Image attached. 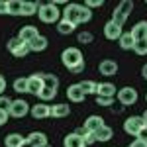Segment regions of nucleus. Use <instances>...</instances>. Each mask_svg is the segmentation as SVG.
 <instances>
[{
    "label": "nucleus",
    "instance_id": "f257e3e1",
    "mask_svg": "<svg viewBox=\"0 0 147 147\" xmlns=\"http://www.w3.org/2000/svg\"><path fill=\"white\" fill-rule=\"evenodd\" d=\"M37 18L43 24H59V20L63 18V12L59 10V6H55L53 2H43L39 6Z\"/></svg>",
    "mask_w": 147,
    "mask_h": 147
},
{
    "label": "nucleus",
    "instance_id": "f03ea898",
    "mask_svg": "<svg viewBox=\"0 0 147 147\" xmlns=\"http://www.w3.org/2000/svg\"><path fill=\"white\" fill-rule=\"evenodd\" d=\"M61 63H63L69 71L79 67L80 63H84L82 51H80L79 47H67V49H63V53H61Z\"/></svg>",
    "mask_w": 147,
    "mask_h": 147
},
{
    "label": "nucleus",
    "instance_id": "7ed1b4c3",
    "mask_svg": "<svg viewBox=\"0 0 147 147\" xmlns=\"http://www.w3.org/2000/svg\"><path fill=\"white\" fill-rule=\"evenodd\" d=\"M131 10H134V2L131 0H122L112 12V22L118 24L120 28H124V24L127 20V16L131 14Z\"/></svg>",
    "mask_w": 147,
    "mask_h": 147
},
{
    "label": "nucleus",
    "instance_id": "20e7f679",
    "mask_svg": "<svg viewBox=\"0 0 147 147\" xmlns=\"http://www.w3.org/2000/svg\"><path fill=\"white\" fill-rule=\"evenodd\" d=\"M143 127H145V122H143L141 116H129V118H125V122H124V131L127 136L137 137Z\"/></svg>",
    "mask_w": 147,
    "mask_h": 147
},
{
    "label": "nucleus",
    "instance_id": "39448f33",
    "mask_svg": "<svg viewBox=\"0 0 147 147\" xmlns=\"http://www.w3.org/2000/svg\"><path fill=\"white\" fill-rule=\"evenodd\" d=\"M116 96H118V102H120L122 106H134L137 102V98H139V94H137V90L134 86H124V88H120Z\"/></svg>",
    "mask_w": 147,
    "mask_h": 147
},
{
    "label": "nucleus",
    "instance_id": "423d86ee",
    "mask_svg": "<svg viewBox=\"0 0 147 147\" xmlns=\"http://www.w3.org/2000/svg\"><path fill=\"white\" fill-rule=\"evenodd\" d=\"M8 51H10L14 57H18V59H24V57L30 53V47H28V43H24L20 37H12V39H8Z\"/></svg>",
    "mask_w": 147,
    "mask_h": 147
},
{
    "label": "nucleus",
    "instance_id": "0eeeda50",
    "mask_svg": "<svg viewBox=\"0 0 147 147\" xmlns=\"http://www.w3.org/2000/svg\"><path fill=\"white\" fill-rule=\"evenodd\" d=\"M80 12H82V4H77V2H71L67 6H65V10H63V20H69V22H73L75 26H80Z\"/></svg>",
    "mask_w": 147,
    "mask_h": 147
},
{
    "label": "nucleus",
    "instance_id": "6e6552de",
    "mask_svg": "<svg viewBox=\"0 0 147 147\" xmlns=\"http://www.w3.org/2000/svg\"><path fill=\"white\" fill-rule=\"evenodd\" d=\"M30 110H32V106L26 100L20 98V100H12V106H10V110H8V114H10L12 118H24V116L30 114Z\"/></svg>",
    "mask_w": 147,
    "mask_h": 147
},
{
    "label": "nucleus",
    "instance_id": "1a4fd4ad",
    "mask_svg": "<svg viewBox=\"0 0 147 147\" xmlns=\"http://www.w3.org/2000/svg\"><path fill=\"white\" fill-rule=\"evenodd\" d=\"M43 73H34L32 77H28V92L30 94H39V92L43 90Z\"/></svg>",
    "mask_w": 147,
    "mask_h": 147
},
{
    "label": "nucleus",
    "instance_id": "9d476101",
    "mask_svg": "<svg viewBox=\"0 0 147 147\" xmlns=\"http://www.w3.org/2000/svg\"><path fill=\"white\" fill-rule=\"evenodd\" d=\"M122 34H124V30H122L118 24H114L112 20L104 24V37H106V39H110V41H120Z\"/></svg>",
    "mask_w": 147,
    "mask_h": 147
},
{
    "label": "nucleus",
    "instance_id": "9b49d317",
    "mask_svg": "<svg viewBox=\"0 0 147 147\" xmlns=\"http://www.w3.org/2000/svg\"><path fill=\"white\" fill-rule=\"evenodd\" d=\"M30 114L35 120H43V118H51V106H47V102H37L32 106Z\"/></svg>",
    "mask_w": 147,
    "mask_h": 147
},
{
    "label": "nucleus",
    "instance_id": "f8f14e48",
    "mask_svg": "<svg viewBox=\"0 0 147 147\" xmlns=\"http://www.w3.org/2000/svg\"><path fill=\"white\" fill-rule=\"evenodd\" d=\"M102 125H106V124H104V118H102V116H96V114H92V116H88V118L84 120V125H82V127H84V131L96 134Z\"/></svg>",
    "mask_w": 147,
    "mask_h": 147
},
{
    "label": "nucleus",
    "instance_id": "ddd939ff",
    "mask_svg": "<svg viewBox=\"0 0 147 147\" xmlns=\"http://www.w3.org/2000/svg\"><path fill=\"white\" fill-rule=\"evenodd\" d=\"M118 63L114 61V59H104L100 61V65H98V73H100L102 77H114L116 73H118Z\"/></svg>",
    "mask_w": 147,
    "mask_h": 147
},
{
    "label": "nucleus",
    "instance_id": "4468645a",
    "mask_svg": "<svg viewBox=\"0 0 147 147\" xmlns=\"http://www.w3.org/2000/svg\"><path fill=\"white\" fill-rule=\"evenodd\" d=\"M37 35H41V34L37 32V28H35V26H22V28H20V34H18V37L22 39L24 43H32Z\"/></svg>",
    "mask_w": 147,
    "mask_h": 147
},
{
    "label": "nucleus",
    "instance_id": "2eb2a0df",
    "mask_svg": "<svg viewBox=\"0 0 147 147\" xmlns=\"http://www.w3.org/2000/svg\"><path fill=\"white\" fill-rule=\"evenodd\" d=\"M63 147H86V145H84V139L79 131H71L63 137Z\"/></svg>",
    "mask_w": 147,
    "mask_h": 147
},
{
    "label": "nucleus",
    "instance_id": "dca6fc26",
    "mask_svg": "<svg viewBox=\"0 0 147 147\" xmlns=\"http://www.w3.org/2000/svg\"><path fill=\"white\" fill-rule=\"evenodd\" d=\"M67 98L71 102H82L84 98H86V94H84V90L80 88L79 82H75V84H69L67 88Z\"/></svg>",
    "mask_w": 147,
    "mask_h": 147
},
{
    "label": "nucleus",
    "instance_id": "f3484780",
    "mask_svg": "<svg viewBox=\"0 0 147 147\" xmlns=\"http://www.w3.org/2000/svg\"><path fill=\"white\" fill-rule=\"evenodd\" d=\"M118 88L114 86L112 82H98V88H96V96H108V98H114L118 94Z\"/></svg>",
    "mask_w": 147,
    "mask_h": 147
},
{
    "label": "nucleus",
    "instance_id": "a211bd4d",
    "mask_svg": "<svg viewBox=\"0 0 147 147\" xmlns=\"http://www.w3.org/2000/svg\"><path fill=\"white\" fill-rule=\"evenodd\" d=\"M131 35L136 37V41H141V39H147V20H141V22H137L131 30Z\"/></svg>",
    "mask_w": 147,
    "mask_h": 147
},
{
    "label": "nucleus",
    "instance_id": "6ab92c4d",
    "mask_svg": "<svg viewBox=\"0 0 147 147\" xmlns=\"http://www.w3.org/2000/svg\"><path fill=\"white\" fill-rule=\"evenodd\" d=\"M47 45H49V41H47L45 35H37L32 43H28V47H30V51H34V53H41V51H45Z\"/></svg>",
    "mask_w": 147,
    "mask_h": 147
},
{
    "label": "nucleus",
    "instance_id": "aec40b11",
    "mask_svg": "<svg viewBox=\"0 0 147 147\" xmlns=\"http://www.w3.org/2000/svg\"><path fill=\"white\" fill-rule=\"evenodd\" d=\"M43 2H30V0H24L22 2V16H34L39 12V6H41Z\"/></svg>",
    "mask_w": 147,
    "mask_h": 147
},
{
    "label": "nucleus",
    "instance_id": "412c9836",
    "mask_svg": "<svg viewBox=\"0 0 147 147\" xmlns=\"http://www.w3.org/2000/svg\"><path fill=\"white\" fill-rule=\"evenodd\" d=\"M118 43H120V47H122L124 51H131V49L136 47V37L131 35V32H124Z\"/></svg>",
    "mask_w": 147,
    "mask_h": 147
},
{
    "label": "nucleus",
    "instance_id": "4be33fe9",
    "mask_svg": "<svg viewBox=\"0 0 147 147\" xmlns=\"http://www.w3.org/2000/svg\"><path fill=\"white\" fill-rule=\"evenodd\" d=\"M71 114V106L69 104H53L51 106V118H67Z\"/></svg>",
    "mask_w": 147,
    "mask_h": 147
},
{
    "label": "nucleus",
    "instance_id": "5701e85b",
    "mask_svg": "<svg viewBox=\"0 0 147 147\" xmlns=\"http://www.w3.org/2000/svg\"><path fill=\"white\" fill-rule=\"evenodd\" d=\"M30 143L34 147H41V145H47V136L43 134V131H32L30 136L26 137Z\"/></svg>",
    "mask_w": 147,
    "mask_h": 147
},
{
    "label": "nucleus",
    "instance_id": "b1692460",
    "mask_svg": "<svg viewBox=\"0 0 147 147\" xmlns=\"http://www.w3.org/2000/svg\"><path fill=\"white\" fill-rule=\"evenodd\" d=\"M75 30H77V26L73 22H69V20H59V24H57V32L61 35H71V34H75Z\"/></svg>",
    "mask_w": 147,
    "mask_h": 147
},
{
    "label": "nucleus",
    "instance_id": "393cba45",
    "mask_svg": "<svg viewBox=\"0 0 147 147\" xmlns=\"http://www.w3.org/2000/svg\"><path fill=\"white\" fill-rule=\"evenodd\" d=\"M24 141H26V137L22 134H8L4 137V145L6 147H20Z\"/></svg>",
    "mask_w": 147,
    "mask_h": 147
},
{
    "label": "nucleus",
    "instance_id": "a878e982",
    "mask_svg": "<svg viewBox=\"0 0 147 147\" xmlns=\"http://www.w3.org/2000/svg\"><path fill=\"white\" fill-rule=\"evenodd\" d=\"M112 137H114V129L110 125H102L96 131V141H110Z\"/></svg>",
    "mask_w": 147,
    "mask_h": 147
},
{
    "label": "nucleus",
    "instance_id": "bb28decb",
    "mask_svg": "<svg viewBox=\"0 0 147 147\" xmlns=\"http://www.w3.org/2000/svg\"><path fill=\"white\" fill-rule=\"evenodd\" d=\"M43 84H45V88L57 90L59 88V77L57 75H51V73H43Z\"/></svg>",
    "mask_w": 147,
    "mask_h": 147
},
{
    "label": "nucleus",
    "instance_id": "cd10ccee",
    "mask_svg": "<svg viewBox=\"0 0 147 147\" xmlns=\"http://www.w3.org/2000/svg\"><path fill=\"white\" fill-rule=\"evenodd\" d=\"M22 2L24 0H8V14L10 16H22Z\"/></svg>",
    "mask_w": 147,
    "mask_h": 147
},
{
    "label": "nucleus",
    "instance_id": "c85d7f7f",
    "mask_svg": "<svg viewBox=\"0 0 147 147\" xmlns=\"http://www.w3.org/2000/svg\"><path fill=\"white\" fill-rule=\"evenodd\" d=\"M80 88L84 90V94L88 96V94H96V88H98V82H94V80H82L79 82Z\"/></svg>",
    "mask_w": 147,
    "mask_h": 147
},
{
    "label": "nucleus",
    "instance_id": "c756f323",
    "mask_svg": "<svg viewBox=\"0 0 147 147\" xmlns=\"http://www.w3.org/2000/svg\"><path fill=\"white\" fill-rule=\"evenodd\" d=\"M55 96H57V90H53V88H45V86H43V90L37 94V98H39L41 102H49V100H53Z\"/></svg>",
    "mask_w": 147,
    "mask_h": 147
},
{
    "label": "nucleus",
    "instance_id": "7c9ffc66",
    "mask_svg": "<svg viewBox=\"0 0 147 147\" xmlns=\"http://www.w3.org/2000/svg\"><path fill=\"white\" fill-rule=\"evenodd\" d=\"M12 86H14V92H20V94L22 92H28V79H24V77L22 79H16Z\"/></svg>",
    "mask_w": 147,
    "mask_h": 147
},
{
    "label": "nucleus",
    "instance_id": "2f4dec72",
    "mask_svg": "<svg viewBox=\"0 0 147 147\" xmlns=\"http://www.w3.org/2000/svg\"><path fill=\"white\" fill-rule=\"evenodd\" d=\"M77 39H79V43H84L86 45V43H92L94 41V35L90 32H79L77 34Z\"/></svg>",
    "mask_w": 147,
    "mask_h": 147
},
{
    "label": "nucleus",
    "instance_id": "473e14b6",
    "mask_svg": "<svg viewBox=\"0 0 147 147\" xmlns=\"http://www.w3.org/2000/svg\"><path fill=\"white\" fill-rule=\"evenodd\" d=\"M137 55H147V39H141V41H136V47H134Z\"/></svg>",
    "mask_w": 147,
    "mask_h": 147
},
{
    "label": "nucleus",
    "instance_id": "72a5a7b5",
    "mask_svg": "<svg viewBox=\"0 0 147 147\" xmlns=\"http://www.w3.org/2000/svg\"><path fill=\"white\" fill-rule=\"evenodd\" d=\"M92 20V10H88L84 4H82V12H80V22L79 24H88Z\"/></svg>",
    "mask_w": 147,
    "mask_h": 147
},
{
    "label": "nucleus",
    "instance_id": "f704fd0d",
    "mask_svg": "<svg viewBox=\"0 0 147 147\" xmlns=\"http://www.w3.org/2000/svg\"><path fill=\"white\" fill-rule=\"evenodd\" d=\"M96 104H98V106H106V108H112L114 98H108V96H96Z\"/></svg>",
    "mask_w": 147,
    "mask_h": 147
},
{
    "label": "nucleus",
    "instance_id": "c9c22d12",
    "mask_svg": "<svg viewBox=\"0 0 147 147\" xmlns=\"http://www.w3.org/2000/svg\"><path fill=\"white\" fill-rule=\"evenodd\" d=\"M12 106V98H8V96H0V110H10Z\"/></svg>",
    "mask_w": 147,
    "mask_h": 147
},
{
    "label": "nucleus",
    "instance_id": "e433bc0d",
    "mask_svg": "<svg viewBox=\"0 0 147 147\" xmlns=\"http://www.w3.org/2000/svg\"><path fill=\"white\" fill-rule=\"evenodd\" d=\"M84 6H86L88 10H92V8H102V6H104V2H102V0H86V2H84Z\"/></svg>",
    "mask_w": 147,
    "mask_h": 147
},
{
    "label": "nucleus",
    "instance_id": "4c0bfd02",
    "mask_svg": "<svg viewBox=\"0 0 147 147\" xmlns=\"http://www.w3.org/2000/svg\"><path fill=\"white\" fill-rule=\"evenodd\" d=\"M127 147H147V141H141V139H137V137H136Z\"/></svg>",
    "mask_w": 147,
    "mask_h": 147
},
{
    "label": "nucleus",
    "instance_id": "58836bf2",
    "mask_svg": "<svg viewBox=\"0 0 147 147\" xmlns=\"http://www.w3.org/2000/svg\"><path fill=\"white\" fill-rule=\"evenodd\" d=\"M84 69H86V65H84V63H80L79 67L71 69V71H69V73H73V75H80V73H84Z\"/></svg>",
    "mask_w": 147,
    "mask_h": 147
},
{
    "label": "nucleus",
    "instance_id": "ea45409f",
    "mask_svg": "<svg viewBox=\"0 0 147 147\" xmlns=\"http://www.w3.org/2000/svg\"><path fill=\"white\" fill-rule=\"evenodd\" d=\"M8 118H10V114L6 112V110H0V125H4L8 122Z\"/></svg>",
    "mask_w": 147,
    "mask_h": 147
},
{
    "label": "nucleus",
    "instance_id": "a19ab883",
    "mask_svg": "<svg viewBox=\"0 0 147 147\" xmlns=\"http://www.w3.org/2000/svg\"><path fill=\"white\" fill-rule=\"evenodd\" d=\"M8 14V2L6 0H0V16Z\"/></svg>",
    "mask_w": 147,
    "mask_h": 147
},
{
    "label": "nucleus",
    "instance_id": "79ce46f5",
    "mask_svg": "<svg viewBox=\"0 0 147 147\" xmlns=\"http://www.w3.org/2000/svg\"><path fill=\"white\" fill-rule=\"evenodd\" d=\"M4 90H6V79L0 75V96H4Z\"/></svg>",
    "mask_w": 147,
    "mask_h": 147
},
{
    "label": "nucleus",
    "instance_id": "37998d69",
    "mask_svg": "<svg viewBox=\"0 0 147 147\" xmlns=\"http://www.w3.org/2000/svg\"><path fill=\"white\" fill-rule=\"evenodd\" d=\"M137 139H141V141H147V125L139 131V136H137Z\"/></svg>",
    "mask_w": 147,
    "mask_h": 147
},
{
    "label": "nucleus",
    "instance_id": "c03bdc74",
    "mask_svg": "<svg viewBox=\"0 0 147 147\" xmlns=\"http://www.w3.org/2000/svg\"><path fill=\"white\" fill-rule=\"evenodd\" d=\"M141 77H143V79L147 80V63L143 65V67H141Z\"/></svg>",
    "mask_w": 147,
    "mask_h": 147
},
{
    "label": "nucleus",
    "instance_id": "a18cd8bd",
    "mask_svg": "<svg viewBox=\"0 0 147 147\" xmlns=\"http://www.w3.org/2000/svg\"><path fill=\"white\" fill-rule=\"evenodd\" d=\"M20 147H34V145H32V143H30V141L26 139V141H24V143H22V145H20Z\"/></svg>",
    "mask_w": 147,
    "mask_h": 147
},
{
    "label": "nucleus",
    "instance_id": "49530a36",
    "mask_svg": "<svg viewBox=\"0 0 147 147\" xmlns=\"http://www.w3.org/2000/svg\"><path fill=\"white\" fill-rule=\"evenodd\" d=\"M141 118H143V122H145V125H147V110L143 114H141Z\"/></svg>",
    "mask_w": 147,
    "mask_h": 147
},
{
    "label": "nucleus",
    "instance_id": "de8ad7c7",
    "mask_svg": "<svg viewBox=\"0 0 147 147\" xmlns=\"http://www.w3.org/2000/svg\"><path fill=\"white\" fill-rule=\"evenodd\" d=\"M41 147H51V145H49V143H47V145H41Z\"/></svg>",
    "mask_w": 147,
    "mask_h": 147
},
{
    "label": "nucleus",
    "instance_id": "09e8293b",
    "mask_svg": "<svg viewBox=\"0 0 147 147\" xmlns=\"http://www.w3.org/2000/svg\"><path fill=\"white\" fill-rule=\"evenodd\" d=\"M145 102H147V94H145Z\"/></svg>",
    "mask_w": 147,
    "mask_h": 147
}]
</instances>
